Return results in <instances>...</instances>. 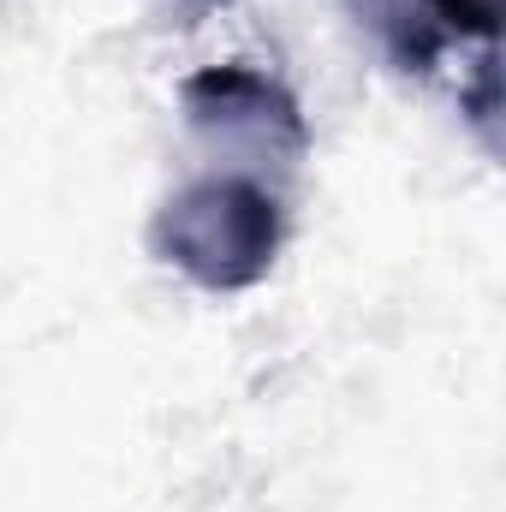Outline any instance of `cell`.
<instances>
[{
	"instance_id": "1",
	"label": "cell",
	"mask_w": 506,
	"mask_h": 512,
	"mask_svg": "<svg viewBox=\"0 0 506 512\" xmlns=\"http://www.w3.org/2000/svg\"><path fill=\"white\" fill-rule=\"evenodd\" d=\"M280 233H286V215H280L274 191H262L256 179H239V173L191 179L149 221L155 256L173 262L203 292H245V286H256L274 268Z\"/></svg>"
},
{
	"instance_id": "2",
	"label": "cell",
	"mask_w": 506,
	"mask_h": 512,
	"mask_svg": "<svg viewBox=\"0 0 506 512\" xmlns=\"http://www.w3.org/2000/svg\"><path fill=\"white\" fill-rule=\"evenodd\" d=\"M179 102H185V120L203 137L251 143L262 155H286V161H298L310 149V126H304L298 96L256 66H209V72L185 78Z\"/></svg>"
},
{
	"instance_id": "3",
	"label": "cell",
	"mask_w": 506,
	"mask_h": 512,
	"mask_svg": "<svg viewBox=\"0 0 506 512\" xmlns=\"http://www.w3.org/2000/svg\"><path fill=\"white\" fill-rule=\"evenodd\" d=\"M352 12L399 72L429 78L453 54H477L483 66H495L501 0H352Z\"/></svg>"
},
{
	"instance_id": "4",
	"label": "cell",
	"mask_w": 506,
	"mask_h": 512,
	"mask_svg": "<svg viewBox=\"0 0 506 512\" xmlns=\"http://www.w3.org/2000/svg\"><path fill=\"white\" fill-rule=\"evenodd\" d=\"M191 6H227V0H191Z\"/></svg>"
}]
</instances>
